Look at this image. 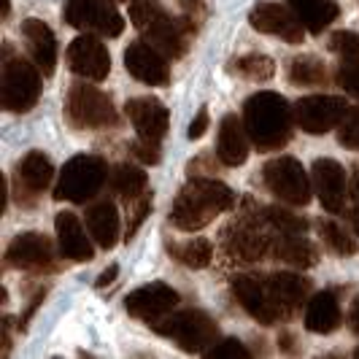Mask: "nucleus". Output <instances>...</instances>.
Returning <instances> with one entry per match:
<instances>
[{
	"label": "nucleus",
	"mask_w": 359,
	"mask_h": 359,
	"mask_svg": "<svg viewBox=\"0 0 359 359\" xmlns=\"http://www.w3.org/2000/svg\"><path fill=\"white\" fill-rule=\"evenodd\" d=\"M176 306H179V292L162 284V281H154V284H146V287L130 292L125 300L127 313L149 324L168 316Z\"/></svg>",
	"instance_id": "ddd939ff"
},
{
	"label": "nucleus",
	"mask_w": 359,
	"mask_h": 359,
	"mask_svg": "<svg viewBox=\"0 0 359 359\" xmlns=\"http://www.w3.org/2000/svg\"><path fill=\"white\" fill-rule=\"evenodd\" d=\"M330 49L341 60H359V36L351 30H343L330 38Z\"/></svg>",
	"instance_id": "f704fd0d"
},
{
	"label": "nucleus",
	"mask_w": 359,
	"mask_h": 359,
	"mask_svg": "<svg viewBox=\"0 0 359 359\" xmlns=\"http://www.w3.org/2000/svg\"><path fill=\"white\" fill-rule=\"evenodd\" d=\"M208 357H227V359H246L249 357V348L243 346L241 341H235V338H227V341H222V343H216L214 348L208 351Z\"/></svg>",
	"instance_id": "4c0bfd02"
},
{
	"label": "nucleus",
	"mask_w": 359,
	"mask_h": 359,
	"mask_svg": "<svg viewBox=\"0 0 359 359\" xmlns=\"http://www.w3.org/2000/svg\"><path fill=\"white\" fill-rule=\"evenodd\" d=\"M338 84H341L348 95H354L359 100V60H341Z\"/></svg>",
	"instance_id": "e433bc0d"
},
{
	"label": "nucleus",
	"mask_w": 359,
	"mask_h": 359,
	"mask_svg": "<svg viewBox=\"0 0 359 359\" xmlns=\"http://www.w3.org/2000/svg\"><path fill=\"white\" fill-rule=\"evenodd\" d=\"M262 179L265 187L276 195L278 200H284L289 205H308L311 203V179H308L306 168L294 157H276L262 168Z\"/></svg>",
	"instance_id": "0eeeda50"
},
{
	"label": "nucleus",
	"mask_w": 359,
	"mask_h": 359,
	"mask_svg": "<svg viewBox=\"0 0 359 359\" xmlns=\"http://www.w3.org/2000/svg\"><path fill=\"white\" fill-rule=\"evenodd\" d=\"M205 130H208V108L203 106L198 111V116L189 122V130H187V135H189V141H198L205 135Z\"/></svg>",
	"instance_id": "a19ab883"
},
{
	"label": "nucleus",
	"mask_w": 359,
	"mask_h": 359,
	"mask_svg": "<svg viewBox=\"0 0 359 359\" xmlns=\"http://www.w3.org/2000/svg\"><path fill=\"white\" fill-rule=\"evenodd\" d=\"M125 111L133 127H135V133L144 141L160 144L165 138L168 125H170V114H168V108L162 106L160 100H154V97H133Z\"/></svg>",
	"instance_id": "f3484780"
},
{
	"label": "nucleus",
	"mask_w": 359,
	"mask_h": 359,
	"mask_svg": "<svg viewBox=\"0 0 359 359\" xmlns=\"http://www.w3.org/2000/svg\"><path fill=\"white\" fill-rule=\"evenodd\" d=\"M151 327L154 332L176 341L179 348L189 354H208L219 338V327L214 319L205 311H195V308L173 313V316H162L157 322H151Z\"/></svg>",
	"instance_id": "20e7f679"
},
{
	"label": "nucleus",
	"mask_w": 359,
	"mask_h": 359,
	"mask_svg": "<svg viewBox=\"0 0 359 359\" xmlns=\"http://www.w3.org/2000/svg\"><path fill=\"white\" fill-rule=\"evenodd\" d=\"M254 30L268 33V36H278L287 43H303L306 38V25L294 14L292 6H281V3H257L249 14Z\"/></svg>",
	"instance_id": "9b49d317"
},
{
	"label": "nucleus",
	"mask_w": 359,
	"mask_h": 359,
	"mask_svg": "<svg viewBox=\"0 0 359 359\" xmlns=\"http://www.w3.org/2000/svg\"><path fill=\"white\" fill-rule=\"evenodd\" d=\"M149 211H151V189H149L144 198H141V203L135 205V211H133V219H130V224H127V238H133V235H135V230L141 227V222H144L146 216H149Z\"/></svg>",
	"instance_id": "58836bf2"
},
{
	"label": "nucleus",
	"mask_w": 359,
	"mask_h": 359,
	"mask_svg": "<svg viewBox=\"0 0 359 359\" xmlns=\"http://www.w3.org/2000/svg\"><path fill=\"white\" fill-rule=\"evenodd\" d=\"M52 176V160L46 154H41V151H27L17 168V189H22V195H27V198L33 200L49 187Z\"/></svg>",
	"instance_id": "5701e85b"
},
{
	"label": "nucleus",
	"mask_w": 359,
	"mask_h": 359,
	"mask_svg": "<svg viewBox=\"0 0 359 359\" xmlns=\"http://www.w3.org/2000/svg\"><path fill=\"white\" fill-rule=\"evenodd\" d=\"M22 33L27 41V49L33 54L36 65L41 68L43 76H52L54 65H57V38H54L52 27L41 19H25Z\"/></svg>",
	"instance_id": "4be33fe9"
},
{
	"label": "nucleus",
	"mask_w": 359,
	"mask_h": 359,
	"mask_svg": "<svg viewBox=\"0 0 359 359\" xmlns=\"http://www.w3.org/2000/svg\"><path fill=\"white\" fill-rule=\"evenodd\" d=\"M319 230H322V238L327 241V246L332 252L343 254V257H351V254L357 252V241L348 235V230L343 224H338V222H322Z\"/></svg>",
	"instance_id": "473e14b6"
},
{
	"label": "nucleus",
	"mask_w": 359,
	"mask_h": 359,
	"mask_svg": "<svg viewBox=\"0 0 359 359\" xmlns=\"http://www.w3.org/2000/svg\"><path fill=\"white\" fill-rule=\"evenodd\" d=\"M125 68L138 81L151 87H165L170 81V68L165 62V54L151 46L149 41H133L125 52Z\"/></svg>",
	"instance_id": "4468645a"
},
{
	"label": "nucleus",
	"mask_w": 359,
	"mask_h": 359,
	"mask_svg": "<svg viewBox=\"0 0 359 359\" xmlns=\"http://www.w3.org/2000/svg\"><path fill=\"white\" fill-rule=\"evenodd\" d=\"M227 252L241 262H257L273 252V241L259 233L257 227L235 224L233 230H227Z\"/></svg>",
	"instance_id": "b1692460"
},
{
	"label": "nucleus",
	"mask_w": 359,
	"mask_h": 359,
	"mask_svg": "<svg viewBox=\"0 0 359 359\" xmlns=\"http://www.w3.org/2000/svg\"><path fill=\"white\" fill-rule=\"evenodd\" d=\"M313 189L330 214H341L346 203V173L341 162L327 157L313 162Z\"/></svg>",
	"instance_id": "6ab92c4d"
},
{
	"label": "nucleus",
	"mask_w": 359,
	"mask_h": 359,
	"mask_svg": "<svg viewBox=\"0 0 359 359\" xmlns=\"http://www.w3.org/2000/svg\"><path fill=\"white\" fill-rule=\"evenodd\" d=\"M235 203V192L214 179H192L181 189L173 208H170V224L184 233H195L200 227L211 224L216 216L230 211Z\"/></svg>",
	"instance_id": "f257e3e1"
},
{
	"label": "nucleus",
	"mask_w": 359,
	"mask_h": 359,
	"mask_svg": "<svg viewBox=\"0 0 359 359\" xmlns=\"http://www.w3.org/2000/svg\"><path fill=\"white\" fill-rule=\"evenodd\" d=\"M338 141H341L346 149L359 151V108H354V111H348V114H346V119L341 122Z\"/></svg>",
	"instance_id": "c9c22d12"
},
{
	"label": "nucleus",
	"mask_w": 359,
	"mask_h": 359,
	"mask_svg": "<svg viewBox=\"0 0 359 359\" xmlns=\"http://www.w3.org/2000/svg\"><path fill=\"white\" fill-rule=\"evenodd\" d=\"M341 327V306L338 297L332 292H319L308 300L306 308V330L316 332V335H327L335 332Z\"/></svg>",
	"instance_id": "a878e982"
},
{
	"label": "nucleus",
	"mask_w": 359,
	"mask_h": 359,
	"mask_svg": "<svg viewBox=\"0 0 359 359\" xmlns=\"http://www.w3.org/2000/svg\"><path fill=\"white\" fill-rule=\"evenodd\" d=\"M133 154L138 157V160H144L146 165H157L160 162V144H151V141H135L133 144Z\"/></svg>",
	"instance_id": "ea45409f"
},
{
	"label": "nucleus",
	"mask_w": 359,
	"mask_h": 359,
	"mask_svg": "<svg viewBox=\"0 0 359 359\" xmlns=\"http://www.w3.org/2000/svg\"><path fill=\"white\" fill-rule=\"evenodd\" d=\"M354 357H359V346H357V351H354Z\"/></svg>",
	"instance_id": "49530a36"
},
{
	"label": "nucleus",
	"mask_w": 359,
	"mask_h": 359,
	"mask_svg": "<svg viewBox=\"0 0 359 359\" xmlns=\"http://www.w3.org/2000/svg\"><path fill=\"white\" fill-rule=\"evenodd\" d=\"M262 281H265V289H268L270 300H273V306H276L281 319L294 316L300 311V306L308 300V294H311L308 278L297 276V273H276V276H268Z\"/></svg>",
	"instance_id": "dca6fc26"
},
{
	"label": "nucleus",
	"mask_w": 359,
	"mask_h": 359,
	"mask_svg": "<svg viewBox=\"0 0 359 359\" xmlns=\"http://www.w3.org/2000/svg\"><path fill=\"white\" fill-rule=\"evenodd\" d=\"M87 230L100 249H114L119 241V214L111 200H100L87 208Z\"/></svg>",
	"instance_id": "393cba45"
},
{
	"label": "nucleus",
	"mask_w": 359,
	"mask_h": 359,
	"mask_svg": "<svg viewBox=\"0 0 359 359\" xmlns=\"http://www.w3.org/2000/svg\"><path fill=\"white\" fill-rule=\"evenodd\" d=\"M289 6L294 8V14L300 17L306 30L313 36L327 30L341 14V6L335 0H289Z\"/></svg>",
	"instance_id": "bb28decb"
},
{
	"label": "nucleus",
	"mask_w": 359,
	"mask_h": 359,
	"mask_svg": "<svg viewBox=\"0 0 359 359\" xmlns=\"http://www.w3.org/2000/svg\"><path fill=\"white\" fill-rule=\"evenodd\" d=\"M170 254L179 259L181 265L198 270V268H205V265L211 262L214 246H211V241H205V238H195V241H187V243H173V246H170Z\"/></svg>",
	"instance_id": "c756f323"
},
{
	"label": "nucleus",
	"mask_w": 359,
	"mask_h": 359,
	"mask_svg": "<svg viewBox=\"0 0 359 359\" xmlns=\"http://www.w3.org/2000/svg\"><path fill=\"white\" fill-rule=\"evenodd\" d=\"M108 179V165L103 157L95 154H79L62 165L60 179L54 187V200L68 203H87L92 200Z\"/></svg>",
	"instance_id": "39448f33"
},
{
	"label": "nucleus",
	"mask_w": 359,
	"mask_h": 359,
	"mask_svg": "<svg viewBox=\"0 0 359 359\" xmlns=\"http://www.w3.org/2000/svg\"><path fill=\"white\" fill-rule=\"evenodd\" d=\"M65 111L76 127L97 130L116 125V108L111 106V97L95 90L92 84H73L65 100Z\"/></svg>",
	"instance_id": "1a4fd4ad"
},
{
	"label": "nucleus",
	"mask_w": 359,
	"mask_h": 359,
	"mask_svg": "<svg viewBox=\"0 0 359 359\" xmlns=\"http://www.w3.org/2000/svg\"><path fill=\"white\" fill-rule=\"evenodd\" d=\"M130 19L141 36L157 46L165 57H181L187 52V36L176 19L162 8L157 0H130Z\"/></svg>",
	"instance_id": "7ed1b4c3"
},
{
	"label": "nucleus",
	"mask_w": 359,
	"mask_h": 359,
	"mask_svg": "<svg viewBox=\"0 0 359 359\" xmlns=\"http://www.w3.org/2000/svg\"><path fill=\"white\" fill-rule=\"evenodd\" d=\"M243 125L257 151H276L292 135V111L278 92H257L243 106Z\"/></svg>",
	"instance_id": "f03ea898"
},
{
	"label": "nucleus",
	"mask_w": 359,
	"mask_h": 359,
	"mask_svg": "<svg viewBox=\"0 0 359 359\" xmlns=\"http://www.w3.org/2000/svg\"><path fill=\"white\" fill-rule=\"evenodd\" d=\"M65 62L76 76L90 79V81H103L111 73V54H108L106 43L97 41L95 36L76 38L65 52Z\"/></svg>",
	"instance_id": "f8f14e48"
},
{
	"label": "nucleus",
	"mask_w": 359,
	"mask_h": 359,
	"mask_svg": "<svg viewBox=\"0 0 359 359\" xmlns=\"http://www.w3.org/2000/svg\"><path fill=\"white\" fill-rule=\"evenodd\" d=\"M270 254H276V259H284V262L297 265V268H311V265L319 262L316 246L303 235L278 233V241H273V252Z\"/></svg>",
	"instance_id": "cd10ccee"
},
{
	"label": "nucleus",
	"mask_w": 359,
	"mask_h": 359,
	"mask_svg": "<svg viewBox=\"0 0 359 359\" xmlns=\"http://www.w3.org/2000/svg\"><path fill=\"white\" fill-rule=\"evenodd\" d=\"M289 79L297 87H319L327 81V71L316 57H294L289 65Z\"/></svg>",
	"instance_id": "7c9ffc66"
},
{
	"label": "nucleus",
	"mask_w": 359,
	"mask_h": 359,
	"mask_svg": "<svg viewBox=\"0 0 359 359\" xmlns=\"http://www.w3.org/2000/svg\"><path fill=\"white\" fill-rule=\"evenodd\" d=\"M111 189L116 195H122L125 200H135V198H144L149 192V179H146L144 170L133 168V165H116L111 170Z\"/></svg>",
	"instance_id": "c85d7f7f"
},
{
	"label": "nucleus",
	"mask_w": 359,
	"mask_h": 359,
	"mask_svg": "<svg viewBox=\"0 0 359 359\" xmlns=\"http://www.w3.org/2000/svg\"><path fill=\"white\" fill-rule=\"evenodd\" d=\"M233 294L235 300L243 306V311L259 324L270 327V324L281 322L278 311H276L273 300H270L268 289H265V281H259L254 276H238L233 281Z\"/></svg>",
	"instance_id": "a211bd4d"
},
{
	"label": "nucleus",
	"mask_w": 359,
	"mask_h": 359,
	"mask_svg": "<svg viewBox=\"0 0 359 359\" xmlns=\"http://www.w3.org/2000/svg\"><path fill=\"white\" fill-rule=\"evenodd\" d=\"M65 19L71 27L95 33V36L116 38L125 30V17L111 0H68Z\"/></svg>",
	"instance_id": "6e6552de"
},
{
	"label": "nucleus",
	"mask_w": 359,
	"mask_h": 359,
	"mask_svg": "<svg viewBox=\"0 0 359 359\" xmlns=\"http://www.w3.org/2000/svg\"><path fill=\"white\" fill-rule=\"evenodd\" d=\"M116 276H119V265H108L100 276H97V281H95V287L97 289H103V287H108V284H114L116 281Z\"/></svg>",
	"instance_id": "79ce46f5"
},
{
	"label": "nucleus",
	"mask_w": 359,
	"mask_h": 359,
	"mask_svg": "<svg viewBox=\"0 0 359 359\" xmlns=\"http://www.w3.org/2000/svg\"><path fill=\"white\" fill-rule=\"evenodd\" d=\"M41 97V68L22 60V57H8L6 49V62H3V108L25 114L38 103Z\"/></svg>",
	"instance_id": "423d86ee"
},
{
	"label": "nucleus",
	"mask_w": 359,
	"mask_h": 359,
	"mask_svg": "<svg viewBox=\"0 0 359 359\" xmlns=\"http://www.w3.org/2000/svg\"><path fill=\"white\" fill-rule=\"evenodd\" d=\"M249 133H246V125L235 116V114H227L222 122H219V138H216V157L224 162L227 168H235V165H243L249 160Z\"/></svg>",
	"instance_id": "aec40b11"
},
{
	"label": "nucleus",
	"mask_w": 359,
	"mask_h": 359,
	"mask_svg": "<svg viewBox=\"0 0 359 359\" xmlns=\"http://www.w3.org/2000/svg\"><path fill=\"white\" fill-rule=\"evenodd\" d=\"M8 262L19 270L30 273H43L54 268V249L52 241L41 233H22L11 241L8 246Z\"/></svg>",
	"instance_id": "2eb2a0df"
},
{
	"label": "nucleus",
	"mask_w": 359,
	"mask_h": 359,
	"mask_svg": "<svg viewBox=\"0 0 359 359\" xmlns=\"http://www.w3.org/2000/svg\"><path fill=\"white\" fill-rule=\"evenodd\" d=\"M346 114H348V106L338 95H308V97H300L294 106V122L303 133L324 135L332 127H341Z\"/></svg>",
	"instance_id": "9d476101"
},
{
	"label": "nucleus",
	"mask_w": 359,
	"mask_h": 359,
	"mask_svg": "<svg viewBox=\"0 0 359 359\" xmlns=\"http://www.w3.org/2000/svg\"><path fill=\"white\" fill-rule=\"evenodd\" d=\"M265 219H268L278 233L303 235L308 230L306 219H300L297 214H289V211H284V208H265Z\"/></svg>",
	"instance_id": "72a5a7b5"
},
{
	"label": "nucleus",
	"mask_w": 359,
	"mask_h": 359,
	"mask_svg": "<svg viewBox=\"0 0 359 359\" xmlns=\"http://www.w3.org/2000/svg\"><path fill=\"white\" fill-rule=\"evenodd\" d=\"M3 17H8V0H3Z\"/></svg>",
	"instance_id": "c03bdc74"
},
{
	"label": "nucleus",
	"mask_w": 359,
	"mask_h": 359,
	"mask_svg": "<svg viewBox=\"0 0 359 359\" xmlns=\"http://www.w3.org/2000/svg\"><path fill=\"white\" fill-rule=\"evenodd\" d=\"M230 71L241 73L246 79H254V81H265L276 73V65H273L270 57H262V54H243V57L233 60Z\"/></svg>",
	"instance_id": "2f4dec72"
},
{
	"label": "nucleus",
	"mask_w": 359,
	"mask_h": 359,
	"mask_svg": "<svg viewBox=\"0 0 359 359\" xmlns=\"http://www.w3.org/2000/svg\"><path fill=\"white\" fill-rule=\"evenodd\" d=\"M357 200H359V179H357Z\"/></svg>",
	"instance_id": "a18cd8bd"
},
{
	"label": "nucleus",
	"mask_w": 359,
	"mask_h": 359,
	"mask_svg": "<svg viewBox=\"0 0 359 359\" xmlns=\"http://www.w3.org/2000/svg\"><path fill=\"white\" fill-rule=\"evenodd\" d=\"M54 230H57V246H60L62 257H68L73 262H90L92 257H95L90 238L84 235V227L76 219V214H71V211L57 214Z\"/></svg>",
	"instance_id": "412c9836"
},
{
	"label": "nucleus",
	"mask_w": 359,
	"mask_h": 359,
	"mask_svg": "<svg viewBox=\"0 0 359 359\" xmlns=\"http://www.w3.org/2000/svg\"><path fill=\"white\" fill-rule=\"evenodd\" d=\"M348 322H351V330L359 332V297L354 300V306H351V313H348Z\"/></svg>",
	"instance_id": "37998d69"
}]
</instances>
